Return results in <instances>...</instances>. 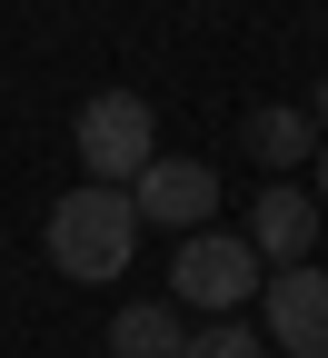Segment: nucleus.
<instances>
[{
  "instance_id": "obj_1",
  "label": "nucleus",
  "mask_w": 328,
  "mask_h": 358,
  "mask_svg": "<svg viewBox=\"0 0 328 358\" xmlns=\"http://www.w3.org/2000/svg\"><path fill=\"white\" fill-rule=\"evenodd\" d=\"M50 268L60 279H120L129 268V249H139V209H129V189H100V179H80L70 199H50Z\"/></svg>"
},
{
  "instance_id": "obj_2",
  "label": "nucleus",
  "mask_w": 328,
  "mask_h": 358,
  "mask_svg": "<svg viewBox=\"0 0 328 358\" xmlns=\"http://www.w3.org/2000/svg\"><path fill=\"white\" fill-rule=\"evenodd\" d=\"M249 289H269V259L249 249V229H190L179 239V259H169V299L179 308H209V319H239V299Z\"/></svg>"
},
{
  "instance_id": "obj_3",
  "label": "nucleus",
  "mask_w": 328,
  "mask_h": 358,
  "mask_svg": "<svg viewBox=\"0 0 328 358\" xmlns=\"http://www.w3.org/2000/svg\"><path fill=\"white\" fill-rule=\"evenodd\" d=\"M70 140H80V169L100 179V189H129V179L159 159V120H150L139 90H100V100L70 120Z\"/></svg>"
},
{
  "instance_id": "obj_4",
  "label": "nucleus",
  "mask_w": 328,
  "mask_h": 358,
  "mask_svg": "<svg viewBox=\"0 0 328 358\" xmlns=\"http://www.w3.org/2000/svg\"><path fill=\"white\" fill-rule=\"evenodd\" d=\"M129 209H139V229H179L190 239V229L219 219V169L209 159H150L129 179Z\"/></svg>"
},
{
  "instance_id": "obj_5",
  "label": "nucleus",
  "mask_w": 328,
  "mask_h": 358,
  "mask_svg": "<svg viewBox=\"0 0 328 358\" xmlns=\"http://www.w3.org/2000/svg\"><path fill=\"white\" fill-rule=\"evenodd\" d=\"M269 338L289 348V358H328V268L299 259V268H269Z\"/></svg>"
},
{
  "instance_id": "obj_6",
  "label": "nucleus",
  "mask_w": 328,
  "mask_h": 358,
  "mask_svg": "<svg viewBox=\"0 0 328 358\" xmlns=\"http://www.w3.org/2000/svg\"><path fill=\"white\" fill-rule=\"evenodd\" d=\"M249 249H259L269 268H299V259L318 249V199L299 189V179H269V189L249 199Z\"/></svg>"
},
{
  "instance_id": "obj_7",
  "label": "nucleus",
  "mask_w": 328,
  "mask_h": 358,
  "mask_svg": "<svg viewBox=\"0 0 328 358\" xmlns=\"http://www.w3.org/2000/svg\"><path fill=\"white\" fill-rule=\"evenodd\" d=\"M190 329H179V299H129L110 319V358H179Z\"/></svg>"
},
{
  "instance_id": "obj_8",
  "label": "nucleus",
  "mask_w": 328,
  "mask_h": 358,
  "mask_svg": "<svg viewBox=\"0 0 328 358\" xmlns=\"http://www.w3.org/2000/svg\"><path fill=\"white\" fill-rule=\"evenodd\" d=\"M249 150H259L269 169H289V159H308V110H289V100H269V110H249Z\"/></svg>"
},
{
  "instance_id": "obj_9",
  "label": "nucleus",
  "mask_w": 328,
  "mask_h": 358,
  "mask_svg": "<svg viewBox=\"0 0 328 358\" xmlns=\"http://www.w3.org/2000/svg\"><path fill=\"white\" fill-rule=\"evenodd\" d=\"M179 358H269V348H259V329H239V319H209Z\"/></svg>"
},
{
  "instance_id": "obj_10",
  "label": "nucleus",
  "mask_w": 328,
  "mask_h": 358,
  "mask_svg": "<svg viewBox=\"0 0 328 358\" xmlns=\"http://www.w3.org/2000/svg\"><path fill=\"white\" fill-rule=\"evenodd\" d=\"M308 199H318V209H328V140H318V179H308Z\"/></svg>"
}]
</instances>
